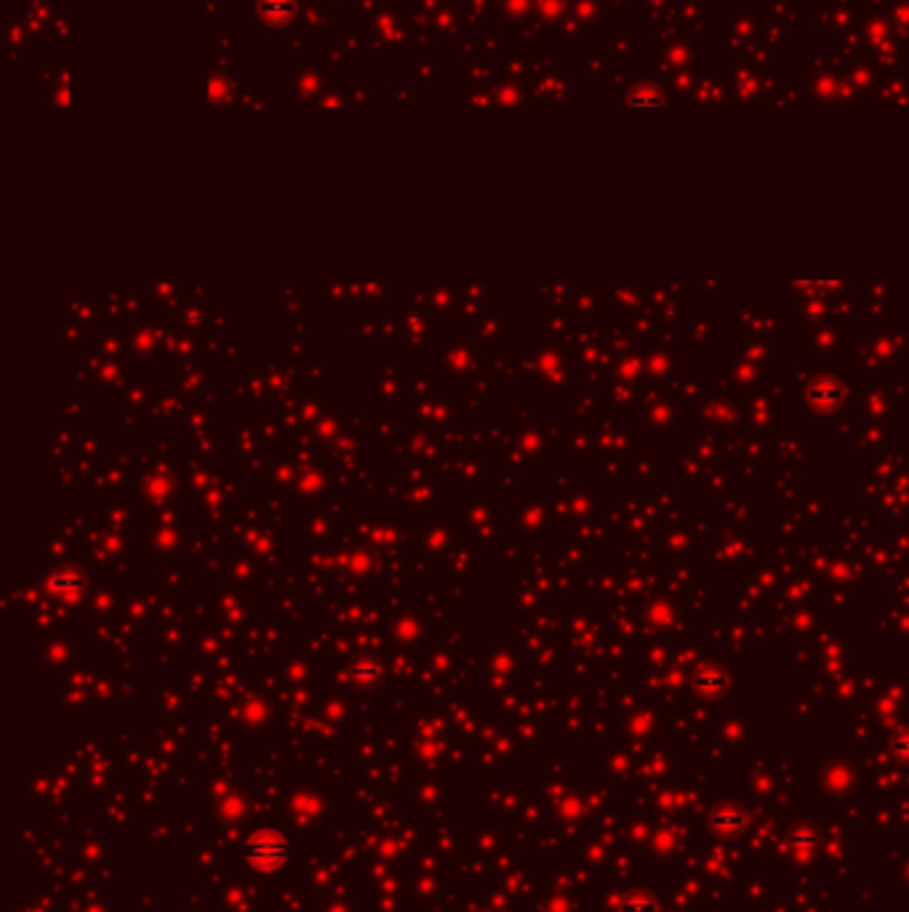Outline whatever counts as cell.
<instances>
[{
	"label": "cell",
	"instance_id": "obj_1",
	"mask_svg": "<svg viewBox=\"0 0 909 912\" xmlns=\"http://www.w3.org/2000/svg\"><path fill=\"white\" fill-rule=\"evenodd\" d=\"M845 401V390L837 379L832 377H824V379H813L806 390V404L809 408H813L816 413H827V411H835L840 408Z\"/></svg>",
	"mask_w": 909,
	"mask_h": 912
},
{
	"label": "cell",
	"instance_id": "obj_2",
	"mask_svg": "<svg viewBox=\"0 0 909 912\" xmlns=\"http://www.w3.org/2000/svg\"><path fill=\"white\" fill-rule=\"evenodd\" d=\"M248 859L254 864H262V867H273V864H281L289 854L286 843L278 838V835H259L248 843Z\"/></svg>",
	"mask_w": 909,
	"mask_h": 912
},
{
	"label": "cell",
	"instance_id": "obj_3",
	"mask_svg": "<svg viewBox=\"0 0 909 912\" xmlns=\"http://www.w3.org/2000/svg\"><path fill=\"white\" fill-rule=\"evenodd\" d=\"M294 8H297L294 0H259V13L270 24H278V22L286 24L294 16Z\"/></svg>",
	"mask_w": 909,
	"mask_h": 912
},
{
	"label": "cell",
	"instance_id": "obj_4",
	"mask_svg": "<svg viewBox=\"0 0 909 912\" xmlns=\"http://www.w3.org/2000/svg\"><path fill=\"white\" fill-rule=\"evenodd\" d=\"M627 107H632V109H640V107H664V100H662L659 89H654V86H640V89H635V91L629 94Z\"/></svg>",
	"mask_w": 909,
	"mask_h": 912
},
{
	"label": "cell",
	"instance_id": "obj_5",
	"mask_svg": "<svg viewBox=\"0 0 909 912\" xmlns=\"http://www.w3.org/2000/svg\"><path fill=\"white\" fill-rule=\"evenodd\" d=\"M707 683L709 689H723L725 686V673H699L697 675V686H705Z\"/></svg>",
	"mask_w": 909,
	"mask_h": 912
}]
</instances>
